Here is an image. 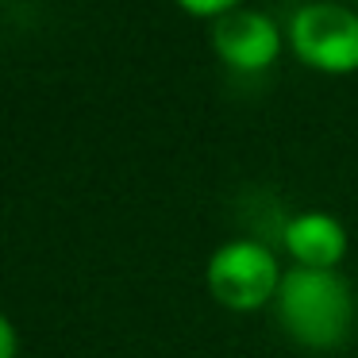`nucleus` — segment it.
I'll list each match as a JSON object with an SVG mask.
<instances>
[{
    "instance_id": "0eeeda50",
    "label": "nucleus",
    "mask_w": 358,
    "mask_h": 358,
    "mask_svg": "<svg viewBox=\"0 0 358 358\" xmlns=\"http://www.w3.org/2000/svg\"><path fill=\"white\" fill-rule=\"evenodd\" d=\"M16 350H20L16 327H12V320L0 312V358H16Z\"/></svg>"
},
{
    "instance_id": "423d86ee",
    "label": "nucleus",
    "mask_w": 358,
    "mask_h": 358,
    "mask_svg": "<svg viewBox=\"0 0 358 358\" xmlns=\"http://www.w3.org/2000/svg\"><path fill=\"white\" fill-rule=\"evenodd\" d=\"M178 4L189 12V16H208V20H220V16H227V12L239 8L243 0H178Z\"/></svg>"
},
{
    "instance_id": "20e7f679",
    "label": "nucleus",
    "mask_w": 358,
    "mask_h": 358,
    "mask_svg": "<svg viewBox=\"0 0 358 358\" xmlns=\"http://www.w3.org/2000/svg\"><path fill=\"white\" fill-rule=\"evenodd\" d=\"M212 50L231 70H266L281 55V27L266 12L235 8L212 20Z\"/></svg>"
},
{
    "instance_id": "f257e3e1",
    "label": "nucleus",
    "mask_w": 358,
    "mask_h": 358,
    "mask_svg": "<svg viewBox=\"0 0 358 358\" xmlns=\"http://www.w3.org/2000/svg\"><path fill=\"white\" fill-rule=\"evenodd\" d=\"M273 308H278L281 331L308 350L339 347L355 327V293L339 270L293 266L281 278Z\"/></svg>"
},
{
    "instance_id": "6e6552de",
    "label": "nucleus",
    "mask_w": 358,
    "mask_h": 358,
    "mask_svg": "<svg viewBox=\"0 0 358 358\" xmlns=\"http://www.w3.org/2000/svg\"><path fill=\"white\" fill-rule=\"evenodd\" d=\"M335 4H347V0H335Z\"/></svg>"
},
{
    "instance_id": "39448f33",
    "label": "nucleus",
    "mask_w": 358,
    "mask_h": 358,
    "mask_svg": "<svg viewBox=\"0 0 358 358\" xmlns=\"http://www.w3.org/2000/svg\"><path fill=\"white\" fill-rule=\"evenodd\" d=\"M285 247L296 266L339 270L343 255H347V227L327 212H301L285 224Z\"/></svg>"
},
{
    "instance_id": "f03ea898",
    "label": "nucleus",
    "mask_w": 358,
    "mask_h": 358,
    "mask_svg": "<svg viewBox=\"0 0 358 358\" xmlns=\"http://www.w3.org/2000/svg\"><path fill=\"white\" fill-rule=\"evenodd\" d=\"M289 47L304 66L320 73L358 70V12L335 0L301 4L289 20Z\"/></svg>"
},
{
    "instance_id": "7ed1b4c3",
    "label": "nucleus",
    "mask_w": 358,
    "mask_h": 358,
    "mask_svg": "<svg viewBox=\"0 0 358 358\" xmlns=\"http://www.w3.org/2000/svg\"><path fill=\"white\" fill-rule=\"evenodd\" d=\"M281 278L285 273L270 255V247L255 239H231L216 247V255L208 258V289L231 312H250L273 301Z\"/></svg>"
}]
</instances>
